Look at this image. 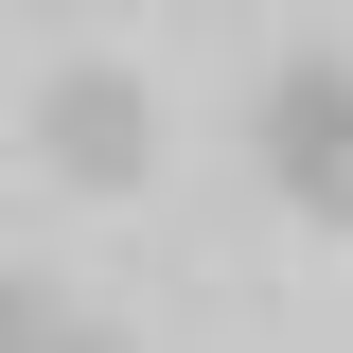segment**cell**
<instances>
[{
  "mask_svg": "<svg viewBox=\"0 0 353 353\" xmlns=\"http://www.w3.org/2000/svg\"><path fill=\"white\" fill-rule=\"evenodd\" d=\"M248 159H265V194H283V212L353 230V71H336V53L265 71V106H248Z\"/></svg>",
  "mask_w": 353,
  "mask_h": 353,
  "instance_id": "6da1fadb",
  "label": "cell"
},
{
  "mask_svg": "<svg viewBox=\"0 0 353 353\" xmlns=\"http://www.w3.org/2000/svg\"><path fill=\"white\" fill-rule=\"evenodd\" d=\"M36 159L53 176H88V194H141V159H159V106H141V71H53L36 88Z\"/></svg>",
  "mask_w": 353,
  "mask_h": 353,
  "instance_id": "7a4b0ae2",
  "label": "cell"
},
{
  "mask_svg": "<svg viewBox=\"0 0 353 353\" xmlns=\"http://www.w3.org/2000/svg\"><path fill=\"white\" fill-rule=\"evenodd\" d=\"M53 318H36V283H18V265H0V353H36Z\"/></svg>",
  "mask_w": 353,
  "mask_h": 353,
  "instance_id": "3957f363",
  "label": "cell"
},
{
  "mask_svg": "<svg viewBox=\"0 0 353 353\" xmlns=\"http://www.w3.org/2000/svg\"><path fill=\"white\" fill-rule=\"evenodd\" d=\"M36 353H124V336H36Z\"/></svg>",
  "mask_w": 353,
  "mask_h": 353,
  "instance_id": "277c9868",
  "label": "cell"
}]
</instances>
